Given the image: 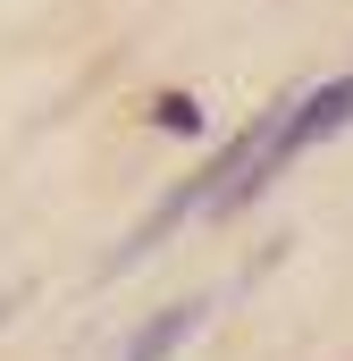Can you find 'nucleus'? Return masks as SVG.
Instances as JSON below:
<instances>
[{
  "label": "nucleus",
  "mask_w": 353,
  "mask_h": 361,
  "mask_svg": "<svg viewBox=\"0 0 353 361\" xmlns=\"http://www.w3.org/2000/svg\"><path fill=\"white\" fill-rule=\"evenodd\" d=\"M152 118H160V126H169V135H193V126H202V109H193V101H160V109H152Z\"/></svg>",
  "instance_id": "obj_3"
},
{
  "label": "nucleus",
  "mask_w": 353,
  "mask_h": 361,
  "mask_svg": "<svg viewBox=\"0 0 353 361\" xmlns=\"http://www.w3.org/2000/svg\"><path fill=\"white\" fill-rule=\"evenodd\" d=\"M0 319H8V311H0Z\"/></svg>",
  "instance_id": "obj_4"
},
{
  "label": "nucleus",
  "mask_w": 353,
  "mask_h": 361,
  "mask_svg": "<svg viewBox=\"0 0 353 361\" xmlns=\"http://www.w3.org/2000/svg\"><path fill=\"white\" fill-rule=\"evenodd\" d=\"M202 319H210V294H185V302H169L160 319H143V328L126 336V353H118V361H169L176 345L202 328Z\"/></svg>",
  "instance_id": "obj_2"
},
{
  "label": "nucleus",
  "mask_w": 353,
  "mask_h": 361,
  "mask_svg": "<svg viewBox=\"0 0 353 361\" xmlns=\"http://www.w3.org/2000/svg\"><path fill=\"white\" fill-rule=\"evenodd\" d=\"M345 126H353V68H345V76H328L320 92H303V101H286V109H277V135H269L261 177L277 169V160H294V152H311V143L345 135Z\"/></svg>",
  "instance_id": "obj_1"
}]
</instances>
